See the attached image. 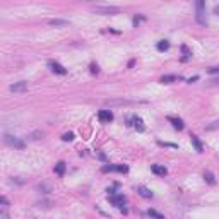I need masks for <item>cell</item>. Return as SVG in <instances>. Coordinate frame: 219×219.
<instances>
[{
	"label": "cell",
	"instance_id": "cell-11",
	"mask_svg": "<svg viewBox=\"0 0 219 219\" xmlns=\"http://www.w3.org/2000/svg\"><path fill=\"white\" fill-rule=\"evenodd\" d=\"M151 171L154 173V175H158V176H164L168 171H166V168L164 166H161V164H152L151 166Z\"/></svg>",
	"mask_w": 219,
	"mask_h": 219
},
{
	"label": "cell",
	"instance_id": "cell-2",
	"mask_svg": "<svg viewBox=\"0 0 219 219\" xmlns=\"http://www.w3.org/2000/svg\"><path fill=\"white\" fill-rule=\"evenodd\" d=\"M195 9H197V14H195L197 22H199V24H202V26H207V19L204 17V14H205V3H204L202 0H197V3H195Z\"/></svg>",
	"mask_w": 219,
	"mask_h": 219
},
{
	"label": "cell",
	"instance_id": "cell-28",
	"mask_svg": "<svg viewBox=\"0 0 219 219\" xmlns=\"http://www.w3.org/2000/svg\"><path fill=\"white\" fill-rule=\"evenodd\" d=\"M89 69H91V74H98V72H99L98 63H91V65H89Z\"/></svg>",
	"mask_w": 219,
	"mask_h": 219
},
{
	"label": "cell",
	"instance_id": "cell-5",
	"mask_svg": "<svg viewBox=\"0 0 219 219\" xmlns=\"http://www.w3.org/2000/svg\"><path fill=\"white\" fill-rule=\"evenodd\" d=\"M108 200L113 204V205H116L118 209H122L123 207V204L127 202V199L122 195V194H116V195H108Z\"/></svg>",
	"mask_w": 219,
	"mask_h": 219
},
{
	"label": "cell",
	"instance_id": "cell-20",
	"mask_svg": "<svg viewBox=\"0 0 219 219\" xmlns=\"http://www.w3.org/2000/svg\"><path fill=\"white\" fill-rule=\"evenodd\" d=\"M147 216H151V218H154V219H166L163 214H159V212L154 211V209H149V211H147Z\"/></svg>",
	"mask_w": 219,
	"mask_h": 219
},
{
	"label": "cell",
	"instance_id": "cell-15",
	"mask_svg": "<svg viewBox=\"0 0 219 219\" xmlns=\"http://www.w3.org/2000/svg\"><path fill=\"white\" fill-rule=\"evenodd\" d=\"M178 79H182V77H176V75L171 74V75H163L159 82H161V84H171V82H175V81H178Z\"/></svg>",
	"mask_w": 219,
	"mask_h": 219
},
{
	"label": "cell",
	"instance_id": "cell-13",
	"mask_svg": "<svg viewBox=\"0 0 219 219\" xmlns=\"http://www.w3.org/2000/svg\"><path fill=\"white\" fill-rule=\"evenodd\" d=\"M137 192H139V195L144 197V199H152V192H151L147 187H142V185H140V187L137 188Z\"/></svg>",
	"mask_w": 219,
	"mask_h": 219
},
{
	"label": "cell",
	"instance_id": "cell-29",
	"mask_svg": "<svg viewBox=\"0 0 219 219\" xmlns=\"http://www.w3.org/2000/svg\"><path fill=\"white\" fill-rule=\"evenodd\" d=\"M38 207H50V202H48V200L38 202Z\"/></svg>",
	"mask_w": 219,
	"mask_h": 219
},
{
	"label": "cell",
	"instance_id": "cell-12",
	"mask_svg": "<svg viewBox=\"0 0 219 219\" xmlns=\"http://www.w3.org/2000/svg\"><path fill=\"white\" fill-rule=\"evenodd\" d=\"M132 125L137 128L139 132H144V122H142V118L140 116H132Z\"/></svg>",
	"mask_w": 219,
	"mask_h": 219
},
{
	"label": "cell",
	"instance_id": "cell-26",
	"mask_svg": "<svg viewBox=\"0 0 219 219\" xmlns=\"http://www.w3.org/2000/svg\"><path fill=\"white\" fill-rule=\"evenodd\" d=\"M158 144L159 146H164V147H173V149H176L178 144H171V142H161V140H158Z\"/></svg>",
	"mask_w": 219,
	"mask_h": 219
},
{
	"label": "cell",
	"instance_id": "cell-34",
	"mask_svg": "<svg viewBox=\"0 0 219 219\" xmlns=\"http://www.w3.org/2000/svg\"><path fill=\"white\" fill-rule=\"evenodd\" d=\"M98 158H99L101 161H105V163H106V154H103V152H99V154H98Z\"/></svg>",
	"mask_w": 219,
	"mask_h": 219
},
{
	"label": "cell",
	"instance_id": "cell-3",
	"mask_svg": "<svg viewBox=\"0 0 219 219\" xmlns=\"http://www.w3.org/2000/svg\"><path fill=\"white\" fill-rule=\"evenodd\" d=\"M3 140H5V144L10 147H16V149H24V142L19 139V137H14V135H9V134H5L3 135Z\"/></svg>",
	"mask_w": 219,
	"mask_h": 219
},
{
	"label": "cell",
	"instance_id": "cell-32",
	"mask_svg": "<svg viewBox=\"0 0 219 219\" xmlns=\"http://www.w3.org/2000/svg\"><path fill=\"white\" fill-rule=\"evenodd\" d=\"M195 81H199V75H194V77H190L187 82H188V84H192V82H195Z\"/></svg>",
	"mask_w": 219,
	"mask_h": 219
},
{
	"label": "cell",
	"instance_id": "cell-6",
	"mask_svg": "<svg viewBox=\"0 0 219 219\" xmlns=\"http://www.w3.org/2000/svg\"><path fill=\"white\" fill-rule=\"evenodd\" d=\"M105 105L110 106V108L111 106H122V105L123 106H128V105H134V101H130V99H106Z\"/></svg>",
	"mask_w": 219,
	"mask_h": 219
},
{
	"label": "cell",
	"instance_id": "cell-24",
	"mask_svg": "<svg viewBox=\"0 0 219 219\" xmlns=\"http://www.w3.org/2000/svg\"><path fill=\"white\" fill-rule=\"evenodd\" d=\"M38 190H39L41 194H48V192H50V187L43 183V185H38Z\"/></svg>",
	"mask_w": 219,
	"mask_h": 219
},
{
	"label": "cell",
	"instance_id": "cell-17",
	"mask_svg": "<svg viewBox=\"0 0 219 219\" xmlns=\"http://www.w3.org/2000/svg\"><path fill=\"white\" fill-rule=\"evenodd\" d=\"M204 180L209 183V185H216V176L211 171H204Z\"/></svg>",
	"mask_w": 219,
	"mask_h": 219
},
{
	"label": "cell",
	"instance_id": "cell-19",
	"mask_svg": "<svg viewBox=\"0 0 219 219\" xmlns=\"http://www.w3.org/2000/svg\"><path fill=\"white\" fill-rule=\"evenodd\" d=\"M168 48H169V41H168V39H161V41L158 43V50H159V52H166Z\"/></svg>",
	"mask_w": 219,
	"mask_h": 219
},
{
	"label": "cell",
	"instance_id": "cell-36",
	"mask_svg": "<svg viewBox=\"0 0 219 219\" xmlns=\"http://www.w3.org/2000/svg\"><path fill=\"white\" fill-rule=\"evenodd\" d=\"M214 14H218V16H219V5H216V7H214Z\"/></svg>",
	"mask_w": 219,
	"mask_h": 219
},
{
	"label": "cell",
	"instance_id": "cell-8",
	"mask_svg": "<svg viewBox=\"0 0 219 219\" xmlns=\"http://www.w3.org/2000/svg\"><path fill=\"white\" fill-rule=\"evenodd\" d=\"M12 92H24L28 89V82H24V81H19V82H14V84H10V87H9Z\"/></svg>",
	"mask_w": 219,
	"mask_h": 219
},
{
	"label": "cell",
	"instance_id": "cell-33",
	"mask_svg": "<svg viewBox=\"0 0 219 219\" xmlns=\"http://www.w3.org/2000/svg\"><path fill=\"white\" fill-rule=\"evenodd\" d=\"M218 84H219V77L218 79H212V81L209 82V86H218Z\"/></svg>",
	"mask_w": 219,
	"mask_h": 219
},
{
	"label": "cell",
	"instance_id": "cell-18",
	"mask_svg": "<svg viewBox=\"0 0 219 219\" xmlns=\"http://www.w3.org/2000/svg\"><path fill=\"white\" fill-rule=\"evenodd\" d=\"M182 52H183V55H185V56H182V62H188V60L192 58V52L187 48V45H182Z\"/></svg>",
	"mask_w": 219,
	"mask_h": 219
},
{
	"label": "cell",
	"instance_id": "cell-22",
	"mask_svg": "<svg viewBox=\"0 0 219 219\" xmlns=\"http://www.w3.org/2000/svg\"><path fill=\"white\" fill-rule=\"evenodd\" d=\"M62 140H63V142H70V140H74V134L72 132H65V134L62 135Z\"/></svg>",
	"mask_w": 219,
	"mask_h": 219
},
{
	"label": "cell",
	"instance_id": "cell-23",
	"mask_svg": "<svg viewBox=\"0 0 219 219\" xmlns=\"http://www.w3.org/2000/svg\"><path fill=\"white\" fill-rule=\"evenodd\" d=\"M101 169H103V173H108V171H115V164H105V166H103V168H101Z\"/></svg>",
	"mask_w": 219,
	"mask_h": 219
},
{
	"label": "cell",
	"instance_id": "cell-27",
	"mask_svg": "<svg viewBox=\"0 0 219 219\" xmlns=\"http://www.w3.org/2000/svg\"><path fill=\"white\" fill-rule=\"evenodd\" d=\"M144 16H135V17H134V26H135V28H137V26H139V24H140V21H144Z\"/></svg>",
	"mask_w": 219,
	"mask_h": 219
},
{
	"label": "cell",
	"instance_id": "cell-10",
	"mask_svg": "<svg viewBox=\"0 0 219 219\" xmlns=\"http://www.w3.org/2000/svg\"><path fill=\"white\" fill-rule=\"evenodd\" d=\"M190 140H192V144H194V147H195L197 152H204V146H202V142L199 140V137H197L195 134L190 135Z\"/></svg>",
	"mask_w": 219,
	"mask_h": 219
},
{
	"label": "cell",
	"instance_id": "cell-35",
	"mask_svg": "<svg viewBox=\"0 0 219 219\" xmlns=\"http://www.w3.org/2000/svg\"><path fill=\"white\" fill-rule=\"evenodd\" d=\"M134 63H135V60H130V62H128V69H132V67H134Z\"/></svg>",
	"mask_w": 219,
	"mask_h": 219
},
{
	"label": "cell",
	"instance_id": "cell-25",
	"mask_svg": "<svg viewBox=\"0 0 219 219\" xmlns=\"http://www.w3.org/2000/svg\"><path fill=\"white\" fill-rule=\"evenodd\" d=\"M41 137H43V132H39V130H36V132L31 134V139H33V140H38V139H41Z\"/></svg>",
	"mask_w": 219,
	"mask_h": 219
},
{
	"label": "cell",
	"instance_id": "cell-31",
	"mask_svg": "<svg viewBox=\"0 0 219 219\" xmlns=\"http://www.w3.org/2000/svg\"><path fill=\"white\" fill-rule=\"evenodd\" d=\"M216 127H219V122H214L212 125H209V127H205V130H212V128H216Z\"/></svg>",
	"mask_w": 219,
	"mask_h": 219
},
{
	"label": "cell",
	"instance_id": "cell-7",
	"mask_svg": "<svg viewBox=\"0 0 219 219\" xmlns=\"http://www.w3.org/2000/svg\"><path fill=\"white\" fill-rule=\"evenodd\" d=\"M48 67H50L52 72H55V74H60V75H65V74H67V69H65L63 65H60L58 62H55V60H50V62H48Z\"/></svg>",
	"mask_w": 219,
	"mask_h": 219
},
{
	"label": "cell",
	"instance_id": "cell-4",
	"mask_svg": "<svg viewBox=\"0 0 219 219\" xmlns=\"http://www.w3.org/2000/svg\"><path fill=\"white\" fill-rule=\"evenodd\" d=\"M98 118H99V122L101 123H110V122H113V111L111 110H99L98 111Z\"/></svg>",
	"mask_w": 219,
	"mask_h": 219
},
{
	"label": "cell",
	"instance_id": "cell-30",
	"mask_svg": "<svg viewBox=\"0 0 219 219\" xmlns=\"http://www.w3.org/2000/svg\"><path fill=\"white\" fill-rule=\"evenodd\" d=\"M207 72H209V74H219V67H211Z\"/></svg>",
	"mask_w": 219,
	"mask_h": 219
},
{
	"label": "cell",
	"instance_id": "cell-16",
	"mask_svg": "<svg viewBox=\"0 0 219 219\" xmlns=\"http://www.w3.org/2000/svg\"><path fill=\"white\" fill-rule=\"evenodd\" d=\"M65 168H67V166H65V163H63V161H58V163L55 164V173H56L58 176H63V173H65Z\"/></svg>",
	"mask_w": 219,
	"mask_h": 219
},
{
	"label": "cell",
	"instance_id": "cell-14",
	"mask_svg": "<svg viewBox=\"0 0 219 219\" xmlns=\"http://www.w3.org/2000/svg\"><path fill=\"white\" fill-rule=\"evenodd\" d=\"M48 24H50V26H55V28H60V26H67L69 21H67V19H50Z\"/></svg>",
	"mask_w": 219,
	"mask_h": 219
},
{
	"label": "cell",
	"instance_id": "cell-21",
	"mask_svg": "<svg viewBox=\"0 0 219 219\" xmlns=\"http://www.w3.org/2000/svg\"><path fill=\"white\" fill-rule=\"evenodd\" d=\"M115 171H118V173H127L128 166H125V164H115Z\"/></svg>",
	"mask_w": 219,
	"mask_h": 219
},
{
	"label": "cell",
	"instance_id": "cell-9",
	"mask_svg": "<svg viewBox=\"0 0 219 219\" xmlns=\"http://www.w3.org/2000/svg\"><path fill=\"white\" fill-rule=\"evenodd\" d=\"M168 122H171V125L173 128H176V130H183L185 128V123H183L182 118H175V116H168Z\"/></svg>",
	"mask_w": 219,
	"mask_h": 219
},
{
	"label": "cell",
	"instance_id": "cell-1",
	"mask_svg": "<svg viewBox=\"0 0 219 219\" xmlns=\"http://www.w3.org/2000/svg\"><path fill=\"white\" fill-rule=\"evenodd\" d=\"M94 12L96 14H103V16H115L120 12L118 7H113V5H96L94 7Z\"/></svg>",
	"mask_w": 219,
	"mask_h": 219
}]
</instances>
